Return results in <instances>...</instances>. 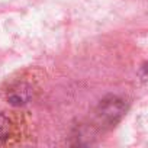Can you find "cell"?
<instances>
[{"label": "cell", "mask_w": 148, "mask_h": 148, "mask_svg": "<svg viewBox=\"0 0 148 148\" xmlns=\"http://www.w3.org/2000/svg\"><path fill=\"white\" fill-rule=\"evenodd\" d=\"M125 112V102L116 96H109L103 99L96 108V118L102 128H112L122 119Z\"/></svg>", "instance_id": "obj_1"}, {"label": "cell", "mask_w": 148, "mask_h": 148, "mask_svg": "<svg viewBox=\"0 0 148 148\" xmlns=\"http://www.w3.org/2000/svg\"><path fill=\"white\" fill-rule=\"evenodd\" d=\"M34 97V87L29 83H16L8 90V102L13 106H22Z\"/></svg>", "instance_id": "obj_2"}, {"label": "cell", "mask_w": 148, "mask_h": 148, "mask_svg": "<svg viewBox=\"0 0 148 148\" xmlns=\"http://www.w3.org/2000/svg\"><path fill=\"white\" fill-rule=\"evenodd\" d=\"M10 129H12L10 116L6 112H2V113H0V147L5 145L9 141Z\"/></svg>", "instance_id": "obj_3"}]
</instances>
